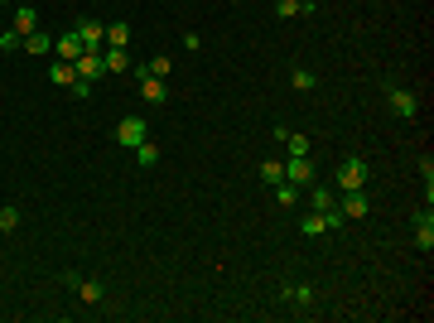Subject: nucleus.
I'll use <instances>...</instances> for the list:
<instances>
[{
  "label": "nucleus",
  "mask_w": 434,
  "mask_h": 323,
  "mask_svg": "<svg viewBox=\"0 0 434 323\" xmlns=\"http://www.w3.org/2000/svg\"><path fill=\"white\" fill-rule=\"evenodd\" d=\"M78 39H83V49L102 53V49H107V24H102V19H78Z\"/></svg>",
  "instance_id": "obj_4"
},
{
  "label": "nucleus",
  "mask_w": 434,
  "mask_h": 323,
  "mask_svg": "<svg viewBox=\"0 0 434 323\" xmlns=\"http://www.w3.org/2000/svg\"><path fill=\"white\" fill-rule=\"evenodd\" d=\"M309 208H314V213L338 208V193H333V189H309Z\"/></svg>",
  "instance_id": "obj_19"
},
{
  "label": "nucleus",
  "mask_w": 434,
  "mask_h": 323,
  "mask_svg": "<svg viewBox=\"0 0 434 323\" xmlns=\"http://www.w3.org/2000/svg\"><path fill=\"white\" fill-rule=\"evenodd\" d=\"M314 82H319V78H314L309 68H295V73H290V87H295V92H314Z\"/></svg>",
  "instance_id": "obj_22"
},
{
  "label": "nucleus",
  "mask_w": 434,
  "mask_h": 323,
  "mask_svg": "<svg viewBox=\"0 0 434 323\" xmlns=\"http://www.w3.org/2000/svg\"><path fill=\"white\" fill-rule=\"evenodd\" d=\"M19 227V208H0V236Z\"/></svg>",
  "instance_id": "obj_26"
},
{
  "label": "nucleus",
  "mask_w": 434,
  "mask_h": 323,
  "mask_svg": "<svg viewBox=\"0 0 434 323\" xmlns=\"http://www.w3.org/2000/svg\"><path fill=\"white\" fill-rule=\"evenodd\" d=\"M24 53H34V58H44V53H53V34H44V29H34V34H24V44H19Z\"/></svg>",
  "instance_id": "obj_12"
},
{
  "label": "nucleus",
  "mask_w": 434,
  "mask_h": 323,
  "mask_svg": "<svg viewBox=\"0 0 434 323\" xmlns=\"http://www.w3.org/2000/svg\"><path fill=\"white\" fill-rule=\"evenodd\" d=\"M280 299H290V304H304V309H309V304H314V290H309V285H285V290H280Z\"/></svg>",
  "instance_id": "obj_20"
},
{
  "label": "nucleus",
  "mask_w": 434,
  "mask_h": 323,
  "mask_svg": "<svg viewBox=\"0 0 434 323\" xmlns=\"http://www.w3.org/2000/svg\"><path fill=\"white\" fill-rule=\"evenodd\" d=\"M275 15H280V19H295V15H304V10H300V0H275Z\"/></svg>",
  "instance_id": "obj_27"
},
{
  "label": "nucleus",
  "mask_w": 434,
  "mask_h": 323,
  "mask_svg": "<svg viewBox=\"0 0 434 323\" xmlns=\"http://www.w3.org/2000/svg\"><path fill=\"white\" fill-rule=\"evenodd\" d=\"M285 150H290V155H309V135L290 130V135H285Z\"/></svg>",
  "instance_id": "obj_25"
},
{
  "label": "nucleus",
  "mask_w": 434,
  "mask_h": 323,
  "mask_svg": "<svg viewBox=\"0 0 434 323\" xmlns=\"http://www.w3.org/2000/svg\"><path fill=\"white\" fill-rule=\"evenodd\" d=\"M125 44H130V24H125V19L107 24V49H125Z\"/></svg>",
  "instance_id": "obj_18"
},
{
  "label": "nucleus",
  "mask_w": 434,
  "mask_h": 323,
  "mask_svg": "<svg viewBox=\"0 0 434 323\" xmlns=\"http://www.w3.org/2000/svg\"><path fill=\"white\" fill-rule=\"evenodd\" d=\"M179 44H184V49H189V53H198V49H203V39H198V34H193V29H189V34H184V39H179Z\"/></svg>",
  "instance_id": "obj_29"
},
{
  "label": "nucleus",
  "mask_w": 434,
  "mask_h": 323,
  "mask_svg": "<svg viewBox=\"0 0 434 323\" xmlns=\"http://www.w3.org/2000/svg\"><path fill=\"white\" fill-rule=\"evenodd\" d=\"M367 179H372V164H367L362 155H347V159L338 164V193H352V189H367Z\"/></svg>",
  "instance_id": "obj_1"
},
{
  "label": "nucleus",
  "mask_w": 434,
  "mask_h": 323,
  "mask_svg": "<svg viewBox=\"0 0 434 323\" xmlns=\"http://www.w3.org/2000/svg\"><path fill=\"white\" fill-rule=\"evenodd\" d=\"M10 29L24 39V34H34L39 29V10H29V5H15V19H10Z\"/></svg>",
  "instance_id": "obj_11"
},
{
  "label": "nucleus",
  "mask_w": 434,
  "mask_h": 323,
  "mask_svg": "<svg viewBox=\"0 0 434 323\" xmlns=\"http://www.w3.org/2000/svg\"><path fill=\"white\" fill-rule=\"evenodd\" d=\"M285 179L300 184V189H309V184H314V159H309V155H290V159H285Z\"/></svg>",
  "instance_id": "obj_5"
},
{
  "label": "nucleus",
  "mask_w": 434,
  "mask_h": 323,
  "mask_svg": "<svg viewBox=\"0 0 434 323\" xmlns=\"http://www.w3.org/2000/svg\"><path fill=\"white\" fill-rule=\"evenodd\" d=\"M73 97H78V102H87V97H92V82H83V78H78V82H73Z\"/></svg>",
  "instance_id": "obj_30"
},
{
  "label": "nucleus",
  "mask_w": 434,
  "mask_h": 323,
  "mask_svg": "<svg viewBox=\"0 0 434 323\" xmlns=\"http://www.w3.org/2000/svg\"><path fill=\"white\" fill-rule=\"evenodd\" d=\"M73 68H78V78H83V82H97V78H107V63H102V53H92V49H83V58H78Z\"/></svg>",
  "instance_id": "obj_6"
},
{
  "label": "nucleus",
  "mask_w": 434,
  "mask_h": 323,
  "mask_svg": "<svg viewBox=\"0 0 434 323\" xmlns=\"http://www.w3.org/2000/svg\"><path fill=\"white\" fill-rule=\"evenodd\" d=\"M140 97H145L150 107H164V102H169V87H164V78H150V73H140Z\"/></svg>",
  "instance_id": "obj_8"
},
{
  "label": "nucleus",
  "mask_w": 434,
  "mask_h": 323,
  "mask_svg": "<svg viewBox=\"0 0 434 323\" xmlns=\"http://www.w3.org/2000/svg\"><path fill=\"white\" fill-rule=\"evenodd\" d=\"M102 63H107V73H111V78L130 73V53H125V49H102Z\"/></svg>",
  "instance_id": "obj_13"
},
{
  "label": "nucleus",
  "mask_w": 434,
  "mask_h": 323,
  "mask_svg": "<svg viewBox=\"0 0 434 323\" xmlns=\"http://www.w3.org/2000/svg\"><path fill=\"white\" fill-rule=\"evenodd\" d=\"M53 58H63V63H78V58H83V39H78V29L53 39Z\"/></svg>",
  "instance_id": "obj_7"
},
{
  "label": "nucleus",
  "mask_w": 434,
  "mask_h": 323,
  "mask_svg": "<svg viewBox=\"0 0 434 323\" xmlns=\"http://www.w3.org/2000/svg\"><path fill=\"white\" fill-rule=\"evenodd\" d=\"M338 208H342V217H367V213H372V198H367L362 189H352V193H342Z\"/></svg>",
  "instance_id": "obj_10"
},
{
  "label": "nucleus",
  "mask_w": 434,
  "mask_h": 323,
  "mask_svg": "<svg viewBox=\"0 0 434 323\" xmlns=\"http://www.w3.org/2000/svg\"><path fill=\"white\" fill-rule=\"evenodd\" d=\"M261 179H266V184H280V179H285V159H266V164H261Z\"/></svg>",
  "instance_id": "obj_23"
},
{
  "label": "nucleus",
  "mask_w": 434,
  "mask_h": 323,
  "mask_svg": "<svg viewBox=\"0 0 434 323\" xmlns=\"http://www.w3.org/2000/svg\"><path fill=\"white\" fill-rule=\"evenodd\" d=\"M49 82H53V87H73V82H78V68H73V63H63V58H53Z\"/></svg>",
  "instance_id": "obj_14"
},
{
  "label": "nucleus",
  "mask_w": 434,
  "mask_h": 323,
  "mask_svg": "<svg viewBox=\"0 0 434 323\" xmlns=\"http://www.w3.org/2000/svg\"><path fill=\"white\" fill-rule=\"evenodd\" d=\"M386 107L396 111V116H406V121H415L420 116V97L406 92V87H386Z\"/></svg>",
  "instance_id": "obj_3"
},
{
  "label": "nucleus",
  "mask_w": 434,
  "mask_h": 323,
  "mask_svg": "<svg viewBox=\"0 0 434 323\" xmlns=\"http://www.w3.org/2000/svg\"><path fill=\"white\" fill-rule=\"evenodd\" d=\"M135 164H140V169H155V164H159V145H155V140H140V145H135Z\"/></svg>",
  "instance_id": "obj_17"
},
{
  "label": "nucleus",
  "mask_w": 434,
  "mask_h": 323,
  "mask_svg": "<svg viewBox=\"0 0 434 323\" xmlns=\"http://www.w3.org/2000/svg\"><path fill=\"white\" fill-rule=\"evenodd\" d=\"M415 246H420V251H430L434 246V213H430V203L415 213Z\"/></svg>",
  "instance_id": "obj_9"
},
{
  "label": "nucleus",
  "mask_w": 434,
  "mask_h": 323,
  "mask_svg": "<svg viewBox=\"0 0 434 323\" xmlns=\"http://www.w3.org/2000/svg\"><path fill=\"white\" fill-rule=\"evenodd\" d=\"M140 140H150V125H145L140 116H125V121L116 125V145H121V150H135Z\"/></svg>",
  "instance_id": "obj_2"
},
{
  "label": "nucleus",
  "mask_w": 434,
  "mask_h": 323,
  "mask_svg": "<svg viewBox=\"0 0 434 323\" xmlns=\"http://www.w3.org/2000/svg\"><path fill=\"white\" fill-rule=\"evenodd\" d=\"M270 193H275V203H280V208H295L304 189H300V184H290V179H280V184H270Z\"/></svg>",
  "instance_id": "obj_15"
},
{
  "label": "nucleus",
  "mask_w": 434,
  "mask_h": 323,
  "mask_svg": "<svg viewBox=\"0 0 434 323\" xmlns=\"http://www.w3.org/2000/svg\"><path fill=\"white\" fill-rule=\"evenodd\" d=\"M19 44H24V39H19V34H15V29H5V34H0V53H15V49H19Z\"/></svg>",
  "instance_id": "obj_28"
},
{
  "label": "nucleus",
  "mask_w": 434,
  "mask_h": 323,
  "mask_svg": "<svg viewBox=\"0 0 434 323\" xmlns=\"http://www.w3.org/2000/svg\"><path fill=\"white\" fill-rule=\"evenodd\" d=\"M169 68H174V63H169V53H155L140 73H150V78H169Z\"/></svg>",
  "instance_id": "obj_21"
},
{
  "label": "nucleus",
  "mask_w": 434,
  "mask_h": 323,
  "mask_svg": "<svg viewBox=\"0 0 434 323\" xmlns=\"http://www.w3.org/2000/svg\"><path fill=\"white\" fill-rule=\"evenodd\" d=\"M300 232H309V236H324V232H328V217H324V213H309Z\"/></svg>",
  "instance_id": "obj_24"
},
{
  "label": "nucleus",
  "mask_w": 434,
  "mask_h": 323,
  "mask_svg": "<svg viewBox=\"0 0 434 323\" xmlns=\"http://www.w3.org/2000/svg\"><path fill=\"white\" fill-rule=\"evenodd\" d=\"M73 290H78V299H83V304H102V299H107V290H102V280H78Z\"/></svg>",
  "instance_id": "obj_16"
}]
</instances>
